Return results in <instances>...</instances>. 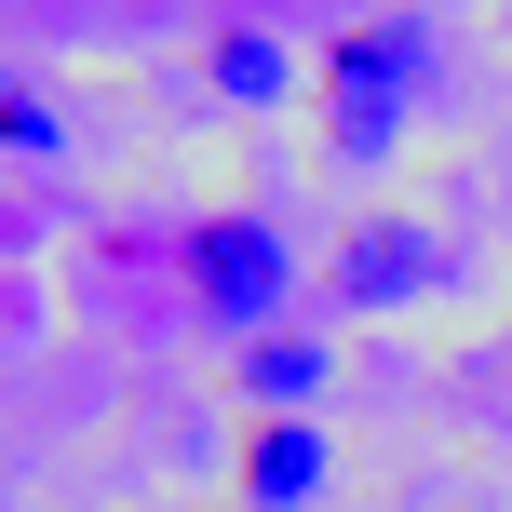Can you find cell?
Segmentation results:
<instances>
[{"label":"cell","mask_w":512,"mask_h":512,"mask_svg":"<svg viewBox=\"0 0 512 512\" xmlns=\"http://www.w3.org/2000/svg\"><path fill=\"white\" fill-rule=\"evenodd\" d=\"M189 297H203V324L270 337V310L297 297V243H283L270 216H203V230H189Z\"/></svg>","instance_id":"7a4b0ae2"},{"label":"cell","mask_w":512,"mask_h":512,"mask_svg":"<svg viewBox=\"0 0 512 512\" xmlns=\"http://www.w3.org/2000/svg\"><path fill=\"white\" fill-rule=\"evenodd\" d=\"M203 68H216V95H230V108H283V95H297V54H283L270 27H230Z\"/></svg>","instance_id":"5b68a950"},{"label":"cell","mask_w":512,"mask_h":512,"mask_svg":"<svg viewBox=\"0 0 512 512\" xmlns=\"http://www.w3.org/2000/svg\"><path fill=\"white\" fill-rule=\"evenodd\" d=\"M243 391H256V405H283V418H297L310 391H324V351H310V337H256V351H243Z\"/></svg>","instance_id":"8992f818"},{"label":"cell","mask_w":512,"mask_h":512,"mask_svg":"<svg viewBox=\"0 0 512 512\" xmlns=\"http://www.w3.org/2000/svg\"><path fill=\"white\" fill-rule=\"evenodd\" d=\"M418 270H432V243H418L405 216H378V230H351V256H337V297L391 310V297H418Z\"/></svg>","instance_id":"277c9868"},{"label":"cell","mask_w":512,"mask_h":512,"mask_svg":"<svg viewBox=\"0 0 512 512\" xmlns=\"http://www.w3.org/2000/svg\"><path fill=\"white\" fill-rule=\"evenodd\" d=\"M418 108V27H337L324 54V149L337 162H391Z\"/></svg>","instance_id":"6da1fadb"},{"label":"cell","mask_w":512,"mask_h":512,"mask_svg":"<svg viewBox=\"0 0 512 512\" xmlns=\"http://www.w3.org/2000/svg\"><path fill=\"white\" fill-rule=\"evenodd\" d=\"M324 432H310V418H270V432H256L243 445V512H310V499H324Z\"/></svg>","instance_id":"3957f363"},{"label":"cell","mask_w":512,"mask_h":512,"mask_svg":"<svg viewBox=\"0 0 512 512\" xmlns=\"http://www.w3.org/2000/svg\"><path fill=\"white\" fill-rule=\"evenodd\" d=\"M0 149H14V162H54V149H68V122H54L27 81H0Z\"/></svg>","instance_id":"52a82bcc"}]
</instances>
